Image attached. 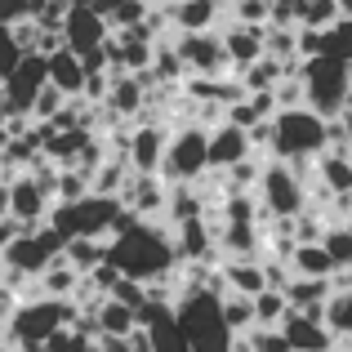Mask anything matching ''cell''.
Here are the masks:
<instances>
[{
    "label": "cell",
    "mask_w": 352,
    "mask_h": 352,
    "mask_svg": "<svg viewBox=\"0 0 352 352\" xmlns=\"http://www.w3.org/2000/svg\"><path fill=\"white\" fill-rule=\"evenodd\" d=\"M174 258H179L174 241L165 236L156 223H143V219H134V214L116 228L112 245H107V263H112L120 276L143 281V285L147 281H161V276L174 267Z\"/></svg>",
    "instance_id": "obj_1"
},
{
    "label": "cell",
    "mask_w": 352,
    "mask_h": 352,
    "mask_svg": "<svg viewBox=\"0 0 352 352\" xmlns=\"http://www.w3.org/2000/svg\"><path fill=\"white\" fill-rule=\"evenodd\" d=\"M174 321L192 352H236V335L223 317V294L210 285H188L174 303Z\"/></svg>",
    "instance_id": "obj_2"
},
{
    "label": "cell",
    "mask_w": 352,
    "mask_h": 352,
    "mask_svg": "<svg viewBox=\"0 0 352 352\" xmlns=\"http://www.w3.org/2000/svg\"><path fill=\"white\" fill-rule=\"evenodd\" d=\"M125 219H129V210H120V201L116 197H103V192H85V197L58 201V206L50 210V228L63 241H76V236L103 241L107 232H116Z\"/></svg>",
    "instance_id": "obj_3"
},
{
    "label": "cell",
    "mask_w": 352,
    "mask_h": 352,
    "mask_svg": "<svg viewBox=\"0 0 352 352\" xmlns=\"http://www.w3.org/2000/svg\"><path fill=\"white\" fill-rule=\"evenodd\" d=\"M330 147V120L317 116L312 107H281L272 116V152L285 165L317 161Z\"/></svg>",
    "instance_id": "obj_4"
},
{
    "label": "cell",
    "mask_w": 352,
    "mask_h": 352,
    "mask_svg": "<svg viewBox=\"0 0 352 352\" xmlns=\"http://www.w3.org/2000/svg\"><path fill=\"white\" fill-rule=\"evenodd\" d=\"M299 80H303V107H312V112L326 116V120H335L352 98V63L335 58V54L303 58Z\"/></svg>",
    "instance_id": "obj_5"
},
{
    "label": "cell",
    "mask_w": 352,
    "mask_h": 352,
    "mask_svg": "<svg viewBox=\"0 0 352 352\" xmlns=\"http://www.w3.org/2000/svg\"><path fill=\"white\" fill-rule=\"evenodd\" d=\"M67 321H72V303H63V299H54V294H45V299L18 303L14 317L5 321V330H9V339L18 344V352H41L63 326H67Z\"/></svg>",
    "instance_id": "obj_6"
},
{
    "label": "cell",
    "mask_w": 352,
    "mask_h": 352,
    "mask_svg": "<svg viewBox=\"0 0 352 352\" xmlns=\"http://www.w3.org/2000/svg\"><path fill=\"white\" fill-rule=\"evenodd\" d=\"M258 201L272 219H299L303 206H308V188L299 179V165L285 161H267L258 170Z\"/></svg>",
    "instance_id": "obj_7"
},
{
    "label": "cell",
    "mask_w": 352,
    "mask_h": 352,
    "mask_svg": "<svg viewBox=\"0 0 352 352\" xmlns=\"http://www.w3.org/2000/svg\"><path fill=\"white\" fill-rule=\"evenodd\" d=\"M210 170V129L201 125H183L170 134L165 143V161H161V179L170 183H192Z\"/></svg>",
    "instance_id": "obj_8"
},
{
    "label": "cell",
    "mask_w": 352,
    "mask_h": 352,
    "mask_svg": "<svg viewBox=\"0 0 352 352\" xmlns=\"http://www.w3.org/2000/svg\"><path fill=\"white\" fill-rule=\"evenodd\" d=\"M63 245H67V241L54 232L50 223H45V228H27V232L5 250V267L18 272V276H41L45 267L63 254Z\"/></svg>",
    "instance_id": "obj_9"
},
{
    "label": "cell",
    "mask_w": 352,
    "mask_h": 352,
    "mask_svg": "<svg viewBox=\"0 0 352 352\" xmlns=\"http://www.w3.org/2000/svg\"><path fill=\"white\" fill-rule=\"evenodd\" d=\"M63 45L76 54H89V50H103L107 45V14L98 9V0H67Z\"/></svg>",
    "instance_id": "obj_10"
},
{
    "label": "cell",
    "mask_w": 352,
    "mask_h": 352,
    "mask_svg": "<svg viewBox=\"0 0 352 352\" xmlns=\"http://www.w3.org/2000/svg\"><path fill=\"white\" fill-rule=\"evenodd\" d=\"M54 197V174H18L9 179V219H18L23 228H36L50 214Z\"/></svg>",
    "instance_id": "obj_11"
},
{
    "label": "cell",
    "mask_w": 352,
    "mask_h": 352,
    "mask_svg": "<svg viewBox=\"0 0 352 352\" xmlns=\"http://www.w3.org/2000/svg\"><path fill=\"white\" fill-rule=\"evenodd\" d=\"M174 50L183 58V72H197V76H219L228 67L223 36H214V32H183Z\"/></svg>",
    "instance_id": "obj_12"
},
{
    "label": "cell",
    "mask_w": 352,
    "mask_h": 352,
    "mask_svg": "<svg viewBox=\"0 0 352 352\" xmlns=\"http://www.w3.org/2000/svg\"><path fill=\"white\" fill-rule=\"evenodd\" d=\"M281 335H285V344H290V352H330L339 344L321 317H308V312H294V308L285 312Z\"/></svg>",
    "instance_id": "obj_13"
},
{
    "label": "cell",
    "mask_w": 352,
    "mask_h": 352,
    "mask_svg": "<svg viewBox=\"0 0 352 352\" xmlns=\"http://www.w3.org/2000/svg\"><path fill=\"white\" fill-rule=\"evenodd\" d=\"M165 143H170V134H165L161 125H138L134 134H129V147H125L129 170L134 174H161Z\"/></svg>",
    "instance_id": "obj_14"
},
{
    "label": "cell",
    "mask_w": 352,
    "mask_h": 352,
    "mask_svg": "<svg viewBox=\"0 0 352 352\" xmlns=\"http://www.w3.org/2000/svg\"><path fill=\"white\" fill-rule=\"evenodd\" d=\"M245 156H254L250 129L232 125V120H223V125L210 129V170H232V165L245 161Z\"/></svg>",
    "instance_id": "obj_15"
},
{
    "label": "cell",
    "mask_w": 352,
    "mask_h": 352,
    "mask_svg": "<svg viewBox=\"0 0 352 352\" xmlns=\"http://www.w3.org/2000/svg\"><path fill=\"white\" fill-rule=\"evenodd\" d=\"M223 50H228V63L245 72L250 63H258V58L267 54V50H263V27H250V23L228 27V32H223Z\"/></svg>",
    "instance_id": "obj_16"
},
{
    "label": "cell",
    "mask_w": 352,
    "mask_h": 352,
    "mask_svg": "<svg viewBox=\"0 0 352 352\" xmlns=\"http://www.w3.org/2000/svg\"><path fill=\"white\" fill-rule=\"evenodd\" d=\"M45 67H50V85H58L63 94H80L85 89V63H80V54L76 50H54V54H45Z\"/></svg>",
    "instance_id": "obj_17"
},
{
    "label": "cell",
    "mask_w": 352,
    "mask_h": 352,
    "mask_svg": "<svg viewBox=\"0 0 352 352\" xmlns=\"http://www.w3.org/2000/svg\"><path fill=\"white\" fill-rule=\"evenodd\" d=\"M143 85L147 80L134 76V72H116L112 85H107V94H103V112H112V116L138 112V107H143Z\"/></svg>",
    "instance_id": "obj_18"
},
{
    "label": "cell",
    "mask_w": 352,
    "mask_h": 352,
    "mask_svg": "<svg viewBox=\"0 0 352 352\" xmlns=\"http://www.w3.org/2000/svg\"><path fill=\"white\" fill-rule=\"evenodd\" d=\"M317 174H321V183H326L330 197H352V156L348 152L326 147V152L317 156Z\"/></svg>",
    "instance_id": "obj_19"
},
{
    "label": "cell",
    "mask_w": 352,
    "mask_h": 352,
    "mask_svg": "<svg viewBox=\"0 0 352 352\" xmlns=\"http://www.w3.org/2000/svg\"><path fill=\"white\" fill-rule=\"evenodd\" d=\"M290 276H335V258L321 241H294L290 250Z\"/></svg>",
    "instance_id": "obj_20"
},
{
    "label": "cell",
    "mask_w": 352,
    "mask_h": 352,
    "mask_svg": "<svg viewBox=\"0 0 352 352\" xmlns=\"http://www.w3.org/2000/svg\"><path fill=\"white\" fill-rule=\"evenodd\" d=\"M223 285L232 294H250L254 299L258 290H267V267L254 263V258H232V263H223Z\"/></svg>",
    "instance_id": "obj_21"
},
{
    "label": "cell",
    "mask_w": 352,
    "mask_h": 352,
    "mask_svg": "<svg viewBox=\"0 0 352 352\" xmlns=\"http://www.w3.org/2000/svg\"><path fill=\"white\" fill-rule=\"evenodd\" d=\"M94 321H98V335H134L138 330V312L129 303L112 299V294L94 308Z\"/></svg>",
    "instance_id": "obj_22"
},
{
    "label": "cell",
    "mask_w": 352,
    "mask_h": 352,
    "mask_svg": "<svg viewBox=\"0 0 352 352\" xmlns=\"http://www.w3.org/2000/svg\"><path fill=\"white\" fill-rule=\"evenodd\" d=\"M219 0H179L174 5V23L183 27V32H210V27L219 23Z\"/></svg>",
    "instance_id": "obj_23"
},
{
    "label": "cell",
    "mask_w": 352,
    "mask_h": 352,
    "mask_svg": "<svg viewBox=\"0 0 352 352\" xmlns=\"http://www.w3.org/2000/svg\"><path fill=\"white\" fill-rule=\"evenodd\" d=\"M294 23L308 27V32H330L339 23V0H303L294 9Z\"/></svg>",
    "instance_id": "obj_24"
},
{
    "label": "cell",
    "mask_w": 352,
    "mask_h": 352,
    "mask_svg": "<svg viewBox=\"0 0 352 352\" xmlns=\"http://www.w3.org/2000/svg\"><path fill=\"white\" fill-rule=\"evenodd\" d=\"M326 326L335 339H352V285L348 290H335L326 299Z\"/></svg>",
    "instance_id": "obj_25"
},
{
    "label": "cell",
    "mask_w": 352,
    "mask_h": 352,
    "mask_svg": "<svg viewBox=\"0 0 352 352\" xmlns=\"http://www.w3.org/2000/svg\"><path fill=\"white\" fill-rule=\"evenodd\" d=\"M285 312H290V299H285V290H258L254 294V326H281Z\"/></svg>",
    "instance_id": "obj_26"
},
{
    "label": "cell",
    "mask_w": 352,
    "mask_h": 352,
    "mask_svg": "<svg viewBox=\"0 0 352 352\" xmlns=\"http://www.w3.org/2000/svg\"><path fill=\"white\" fill-rule=\"evenodd\" d=\"M223 317H228V326H232V335H245V330H254V299H250V294L223 290Z\"/></svg>",
    "instance_id": "obj_27"
},
{
    "label": "cell",
    "mask_w": 352,
    "mask_h": 352,
    "mask_svg": "<svg viewBox=\"0 0 352 352\" xmlns=\"http://www.w3.org/2000/svg\"><path fill=\"white\" fill-rule=\"evenodd\" d=\"M63 98H67V94H63L58 85H45L41 94H36V103H32V112H27V116H32V120H54V116L63 112Z\"/></svg>",
    "instance_id": "obj_28"
},
{
    "label": "cell",
    "mask_w": 352,
    "mask_h": 352,
    "mask_svg": "<svg viewBox=\"0 0 352 352\" xmlns=\"http://www.w3.org/2000/svg\"><path fill=\"white\" fill-rule=\"evenodd\" d=\"M23 45H18V36H14V27H0V85H5V76L18 67V58H23Z\"/></svg>",
    "instance_id": "obj_29"
},
{
    "label": "cell",
    "mask_w": 352,
    "mask_h": 352,
    "mask_svg": "<svg viewBox=\"0 0 352 352\" xmlns=\"http://www.w3.org/2000/svg\"><path fill=\"white\" fill-rule=\"evenodd\" d=\"M27 14H32V0H0V27H14Z\"/></svg>",
    "instance_id": "obj_30"
},
{
    "label": "cell",
    "mask_w": 352,
    "mask_h": 352,
    "mask_svg": "<svg viewBox=\"0 0 352 352\" xmlns=\"http://www.w3.org/2000/svg\"><path fill=\"white\" fill-rule=\"evenodd\" d=\"M14 308H18V303H14V294H9L5 285H0V321H9V317H14Z\"/></svg>",
    "instance_id": "obj_31"
},
{
    "label": "cell",
    "mask_w": 352,
    "mask_h": 352,
    "mask_svg": "<svg viewBox=\"0 0 352 352\" xmlns=\"http://www.w3.org/2000/svg\"><path fill=\"white\" fill-rule=\"evenodd\" d=\"M335 120H339V129H344V138L352 143V98H348V107H344V112H339Z\"/></svg>",
    "instance_id": "obj_32"
},
{
    "label": "cell",
    "mask_w": 352,
    "mask_h": 352,
    "mask_svg": "<svg viewBox=\"0 0 352 352\" xmlns=\"http://www.w3.org/2000/svg\"><path fill=\"white\" fill-rule=\"evenodd\" d=\"M5 214H9V179L0 174V219H5Z\"/></svg>",
    "instance_id": "obj_33"
},
{
    "label": "cell",
    "mask_w": 352,
    "mask_h": 352,
    "mask_svg": "<svg viewBox=\"0 0 352 352\" xmlns=\"http://www.w3.org/2000/svg\"><path fill=\"white\" fill-rule=\"evenodd\" d=\"M339 18H352V0H339Z\"/></svg>",
    "instance_id": "obj_34"
},
{
    "label": "cell",
    "mask_w": 352,
    "mask_h": 352,
    "mask_svg": "<svg viewBox=\"0 0 352 352\" xmlns=\"http://www.w3.org/2000/svg\"><path fill=\"white\" fill-rule=\"evenodd\" d=\"M272 5H285V9H299L303 0H272Z\"/></svg>",
    "instance_id": "obj_35"
},
{
    "label": "cell",
    "mask_w": 352,
    "mask_h": 352,
    "mask_svg": "<svg viewBox=\"0 0 352 352\" xmlns=\"http://www.w3.org/2000/svg\"><path fill=\"white\" fill-rule=\"evenodd\" d=\"M85 352H103V348H94V344H89V348H85Z\"/></svg>",
    "instance_id": "obj_36"
},
{
    "label": "cell",
    "mask_w": 352,
    "mask_h": 352,
    "mask_svg": "<svg viewBox=\"0 0 352 352\" xmlns=\"http://www.w3.org/2000/svg\"><path fill=\"white\" fill-rule=\"evenodd\" d=\"M0 352H18V348H0Z\"/></svg>",
    "instance_id": "obj_37"
}]
</instances>
